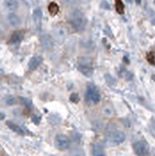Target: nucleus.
<instances>
[{
	"label": "nucleus",
	"instance_id": "22",
	"mask_svg": "<svg viewBox=\"0 0 155 156\" xmlns=\"http://www.w3.org/2000/svg\"><path fill=\"white\" fill-rule=\"evenodd\" d=\"M69 98H70V100H71L72 102H75V104H77V102H79V96H78V94H76V93H73V94H71L70 95V97H69Z\"/></svg>",
	"mask_w": 155,
	"mask_h": 156
},
{
	"label": "nucleus",
	"instance_id": "12",
	"mask_svg": "<svg viewBox=\"0 0 155 156\" xmlns=\"http://www.w3.org/2000/svg\"><path fill=\"white\" fill-rule=\"evenodd\" d=\"M78 69L80 70V72L82 74H84L87 77H91L93 75V72H94V69H93V66H82V65H78Z\"/></svg>",
	"mask_w": 155,
	"mask_h": 156
},
{
	"label": "nucleus",
	"instance_id": "2",
	"mask_svg": "<svg viewBox=\"0 0 155 156\" xmlns=\"http://www.w3.org/2000/svg\"><path fill=\"white\" fill-rule=\"evenodd\" d=\"M126 139V136L121 131H117L115 128L110 129L108 128V141L112 145H119L123 143Z\"/></svg>",
	"mask_w": 155,
	"mask_h": 156
},
{
	"label": "nucleus",
	"instance_id": "8",
	"mask_svg": "<svg viewBox=\"0 0 155 156\" xmlns=\"http://www.w3.org/2000/svg\"><path fill=\"white\" fill-rule=\"evenodd\" d=\"M42 61H43V58L41 56H35L33 57V58H31L28 63V69L30 70V71L35 70L36 68L42 63Z\"/></svg>",
	"mask_w": 155,
	"mask_h": 156
},
{
	"label": "nucleus",
	"instance_id": "1",
	"mask_svg": "<svg viewBox=\"0 0 155 156\" xmlns=\"http://www.w3.org/2000/svg\"><path fill=\"white\" fill-rule=\"evenodd\" d=\"M70 24L74 27L76 30L81 31L85 29L87 26V19H86L85 15L79 10H75L70 15Z\"/></svg>",
	"mask_w": 155,
	"mask_h": 156
},
{
	"label": "nucleus",
	"instance_id": "3",
	"mask_svg": "<svg viewBox=\"0 0 155 156\" xmlns=\"http://www.w3.org/2000/svg\"><path fill=\"white\" fill-rule=\"evenodd\" d=\"M86 98L90 104H97L101 100V94H100L98 88L93 84L88 85L87 92H86Z\"/></svg>",
	"mask_w": 155,
	"mask_h": 156
},
{
	"label": "nucleus",
	"instance_id": "16",
	"mask_svg": "<svg viewBox=\"0 0 155 156\" xmlns=\"http://www.w3.org/2000/svg\"><path fill=\"white\" fill-rule=\"evenodd\" d=\"M5 6L7 7V9L10 11H15L19 8V4L17 1L15 0H7L5 2Z\"/></svg>",
	"mask_w": 155,
	"mask_h": 156
},
{
	"label": "nucleus",
	"instance_id": "18",
	"mask_svg": "<svg viewBox=\"0 0 155 156\" xmlns=\"http://www.w3.org/2000/svg\"><path fill=\"white\" fill-rule=\"evenodd\" d=\"M115 9L117 11L118 14H124V3L122 2V0H115Z\"/></svg>",
	"mask_w": 155,
	"mask_h": 156
},
{
	"label": "nucleus",
	"instance_id": "17",
	"mask_svg": "<svg viewBox=\"0 0 155 156\" xmlns=\"http://www.w3.org/2000/svg\"><path fill=\"white\" fill-rule=\"evenodd\" d=\"M22 34L20 31H15L13 33L12 37L10 39V43L11 44H16V43H19L20 40H22Z\"/></svg>",
	"mask_w": 155,
	"mask_h": 156
},
{
	"label": "nucleus",
	"instance_id": "20",
	"mask_svg": "<svg viewBox=\"0 0 155 156\" xmlns=\"http://www.w3.org/2000/svg\"><path fill=\"white\" fill-rule=\"evenodd\" d=\"M146 59H147V61L150 63V65H155V57H154V53L153 52H149V53H147V55H146Z\"/></svg>",
	"mask_w": 155,
	"mask_h": 156
},
{
	"label": "nucleus",
	"instance_id": "24",
	"mask_svg": "<svg viewBox=\"0 0 155 156\" xmlns=\"http://www.w3.org/2000/svg\"><path fill=\"white\" fill-rule=\"evenodd\" d=\"M127 74V76H126V78H127V80H131L132 78H133V74H132L131 72H127L126 73Z\"/></svg>",
	"mask_w": 155,
	"mask_h": 156
},
{
	"label": "nucleus",
	"instance_id": "7",
	"mask_svg": "<svg viewBox=\"0 0 155 156\" xmlns=\"http://www.w3.org/2000/svg\"><path fill=\"white\" fill-rule=\"evenodd\" d=\"M40 42L42 47L45 50H47V51L48 50H51L54 46V41L52 39L51 35H49V34H43L40 37Z\"/></svg>",
	"mask_w": 155,
	"mask_h": 156
},
{
	"label": "nucleus",
	"instance_id": "6",
	"mask_svg": "<svg viewBox=\"0 0 155 156\" xmlns=\"http://www.w3.org/2000/svg\"><path fill=\"white\" fill-rule=\"evenodd\" d=\"M55 145L58 149L65 150L70 146V141L65 135H58L55 137Z\"/></svg>",
	"mask_w": 155,
	"mask_h": 156
},
{
	"label": "nucleus",
	"instance_id": "23",
	"mask_svg": "<svg viewBox=\"0 0 155 156\" xmlns=\"http://www.w3.org/2000/svg\"><path fill=\"white\" fill-rule=\"evenodd\" d=\"M150 132H151L152 136L155 137V118L152 119L151 124H150Z\"/></svg>",
	"mask_w": 155,
	"mask_h": 156
},
{
	"label": "nucleus",
	"instance_id": "14",
	"mask_svg": "<svg viewBox=\"0 0 155 156\" xmlns=\"http://www.w3.org/2000/svg\"><path fill=\"white\" fill-rule=\"evenodd\" d=\"M102 114L106 117H112L114 115V109L111 105H104L102 108Z\"/></svg>",
	"mask_w": 155,
	"mask_h": 156
},
{
	"label": "nucleus",
	"instance_id": "4",
	"mask_svg": "<svg viewBox=\"0 0 155 156\" xmlns=\"http://www.w3.org/2000/svg\"><path fill=\"white\" fill-rule=\"evenodd\" d=\"M133 149L137 156H146L148 154L149 146L146 141H139L133 144Z\"/></svg>",
	"mask_w": 155,
	"mask_h": 156
},
{
	"label": "nucleus",
	"instance_id": "5",
	"mask_svg": "<svg viewBox=\"0 0 155 156\" xmlns=\"http://www.w3.org/2000/svg\"><path fill=\"white\" fill-rule=\"evenodd\" d=\"M67 34H68L67 29L63 26H61V24H58V26H55L53 29L54 38L56 39V41L59 43H63V41L67 39Z\"/></svg>",
	"mask_w": 155,
	"mask_h": 156
},
{
	"label": "nucleus",
	"instance_id": "19",
	"mask_svg": "<svg viewBox=\"0 0 155 156\" xmlns=\"http://www.w3.org/2000/svg\"><path fill=\"white\" fill-rule=\"evenodd\" d=\"M78 65L82 66H93V61L89 58H81L78 61Z\"/></svg>",
	"mask_w": 155,
	"mask_h": 156
},
{
	"label": "nucleus",
	"instance_id": "10",
	"mask_svg": "<svg viewBox=\"0 0 155 156\" xmlns=\"http://www.w3.org/2000/svg\"><path fill=\"white\" fill-rule=\"evenodd\" d=\"M33 20H34V24H35V27L37 28H40L41 27V22H42V13L39 9L34 11L33 13Z\"/></svg>",
	"mask_w": 155,
	"mask_h": 156
},
{
	"label": "nucleus",
	"instance_id": "11",
	"mask_svg": "<svg viewBox=\"0 0 155 156\" xmlns=\"http://www.w3.org/2000/svg\"><path fill=\"white\" fill-rule=\"evenodd\" d=\"M6 125L8 126V127L10 128V129L12 130L13 132L17 133V134H19V135H24V130H22L19 125H17L16 123H13L12 121H7Z\"/></svg>",
	"mask_w": 155,
	"mask_h": 156
},
{
	"label": "nucleus",
	"instance_id": "9",
	"mask_svg": "<svg viewBox=\"0 0 155 156\" xmlns=\"http://www.w3.org/2000/svg\"><path fill=\"white\" fill-rule=\"evenodd\" d=\"M8 22L12 26H18L20 24V18L16 14L11 13L8 15Z\"/></svg>",
	"mask_w": 155,
	"mask_h": 156
},
{
	"label": "nucleus",
	"instance_id": "25",
	"mask_svg": "<svg viewBox=\"0 0 155 156\" xmlns=\"http://www.w3.org/2000/svg\"><path fill=\"white\" fill-rule=\"evenodd\" d=\"M4 117H5V114H4V113H0V120H2Z\"/></svg>",
	"mask_w": 155,
	"mask_h": 156
},
{
	"label": "nucleus",
	"instance_id": "21",
	"mask_svg": "<svg viewBox=\"0 0 155 156\" xmlns=\"http://www.w3.org/2000/svg\"><path fill=\"white\" fill-rule=\"evenodd\" d=\"M5 104L7 105H13V104H17V98H15L14 97H8L5 98Z\"/></svg>",
	"mask_w": 155,
	"mask_h": 156
},
{
	"label": "nucleus",
	"instance_id": "13",
	"mask_svg": "<svg viewBox=\"0 0 155 156\" xmlns=\"http://www.w3.org/2000/svg\"><path fill=\"white\" fill-rule=\"evenodd\" d=\"M92 151H93V154L94 156H104V149L102 145L100 144H93V147H92Z\"/></svg>",
	"mask_w": 155,
	"mask_h": 156
},
{
	"label": "nucleus",
	"instance_id": "15",
	"mask_svg": "<svg viewBox=\"0 0 155 156\" xmlns=\"http://www.w3.org/2000/svg\"><path fill=\"white\" fill-rule=\"evenodd\" d=\"M48 10H49L50 15L56 16L57 14H58L59 10H60V8H59V5L56 2H51V3L49 4V7H48Z\"/></svg>",
	"mask_w": 155,
	"mask_h": 156
}]
</instances>
